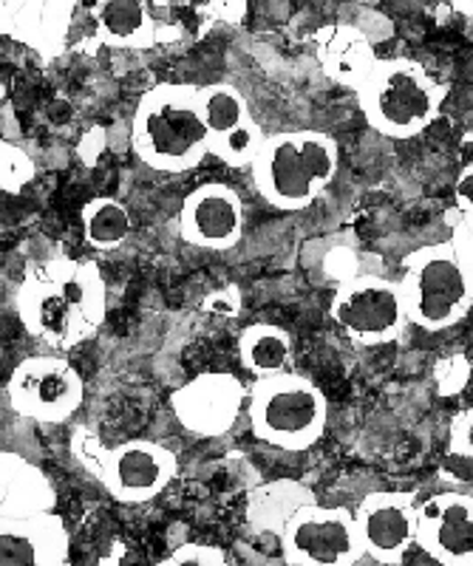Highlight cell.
<instances>
[{
	"label": "cell",
	"instance_id": "d6986e66",
	"mask_svg": "<svg viewBox=\"0 0 473 566\" xmlns=\"http://www.w3.org/2000/svg\"><path fill=\"white\" fill-rule=\"evenodd\" d=\"M315 43H318V63L326 77L351 91L360 88L371 65L380 60L369 34L351 23H335V27L320 29Z\"/></svg>",
	"mask_w": 473,
	"mask_h": 566
},
{
	"label": "cell",
	"instance_id": "30bf717a",
	"mask_svg": "<svg viewBox=\"0 0 473 566\" xmlns=\"http://www.w3.org/2000/svg\"><path fill=\"white\" fill-rule=\"evenodd\" d=\"M281 555L290 566H355L366 560V544L355 510L312 502L286 522L278 535Z\"/></svg>",
	"mask_w": 473,
	"mask_h": 566
},
{
	"label": "cell",
	"instance_id": "2e32d148",
	"mask_svg": "<svg viewBox=\"0 0 473 566\" xmlns=\"http://www.w3.org/2000/svg\"><path fill=\"white\" fill-rule=\"evenodd\" d=\"M74 12V0H3L0 32L29 45L43 63H54L69 45Z\"/></svg>",
	"mask_w": 473,
	"mask_h": 566
},
{
	"label": "cell",
	"instance_id": "8fae6325",
	"mask_svg": "<svg viewBox=\"0 0 473 566\" xmlns=\"http://www.w3.org/2000/svg\"><path fill=\"white\" fill-rule=\"evenodd\" d=\"M199 108L208 125L210 156L233 170H250L264 148L266 134L255 119L250 99L233 83L199 85Z\"/></svg>",
	"mask_w": 473,
	"mask_h": 566
},
{
	"label": "cell",
	"instance_id": "7a4b0ae2",
	"mask_svg": "<svg viewBox=\"0 0 473 566\" xmlns=\"http://www.w3.org/2000/svg\"><path fill=\"white\" fill-rule=\"evenodd\" d=\"M130 148L156 174H188L210 156L199 85L159 83L139 97L130 119Z\"/></svg>",
	"mask_w": 473,
	"mask_h": 566
},
{
	"label": "cell",
	"instance_id": "7c38bea8",
	"mask_svg": "<svg viewBox=\"0 0 473 566\" xmlns=\"http://www.w3.org/2000/svg\"><path fill=\"white\" fill-rule=\"evenodd\" d=\"M250 388L228 371H201L170 394V411L185 431L201 439L230 433L246 411Z\"/></svg>",
	"mask_w": 473,
	"mask_h": 566
},
{
	"label": "cell",
	"instance_id": "44dd1931",
	"mask_svg": "<svg viewBox=\"0 0 473 566\" xmlns=\"http://www.w3.org/2000/svg\"><path fill=\"white\" fill-rule=\"evenodd\" d=\"M315 502L306 484L295 482V479H278V482H266L250 493V504H246V524L255 533L281 535L286 522L298 513L304 504Z\"/></svg>",
	"mask_w": 473,
	"mask_h": 566
},
{
	"label": "cell",
	"instance_id": "ac0fdd59",
	"mask_svg": "<svg viewBox=\"0 0 473 566\" xmlns=\"http://www.w3.org/2000/svg\"><path fill=\"white\" fill-rule=\"evenodd\" d=\"M94 20V43L125 49V52H148L159 43H174L182 38V29H162L150 14L148 0H97L88 7Z\"/></svg>",
	"mask_w": 473,
	"mask_h": 566
},
{
	"label": "cell",
	"instance_id": "4316f807",
	"mask_svg": "<svg viewBox=\"0 0 473 566\" xmlns=\"http://www.w3.org/2000/svg\"><path fill=\"white\" fill-rule=\"evenodd\" d=\"M451 244H454L456 255L462 258V264L467 266V272L473 275V212H460L451 210Z\"/></svg>",
	"mask_w": 473,
	"mask_h": 566
},
{
	"label": "cell",
	"instance_id": "5bb4252c",
	"mask_svg": "<svg viewBox=\"0 0 473 566\" xmlns=\"http://www.w3.org/2000/svg\"><path fill=\"white\" fill-rule=\"evenodd\" d=\"M179 235L196 250L228 252L244 239V199L224 181L199 185L179 210Z\"/></svg>",
	"mask_w": 473,
	"mask_h": 566
},
{
	"label": "cell",
	"instance_id": "9c48e42d",
	"mask_svg": "<svg viewBox=\"0 0 473 566\" xmlns=\"http://www.w3.org/2000/svg\"><path fill=\"white\" fill-rule=\"evenodd\" d=\"M7 397L18 417L63 424L83 408L85 380L63 354H29L9 374Z\"/></svg>",
	"mask_w": 473,
	"mask_h": 566
},
{
	"label": "cell",
	"instance_id": "cb8c5ba5",
	"mask_svg": "<svg viewBox=\"0 0 473 566\" xmlns=\"http://www.w3.org/2000/svg\"><path fill=\"white\" fill-rule=\"evenodd\" d=\"M445 468H465L462 479H473V408L460 411L448 424Z\"/></svg>",
	"mask_w": 473,
	"mask_h": 566
},
{
	"label": "cell",
	"instance_id": "484cf974",
	"mask_svg": "<svg viewBox=\"0 0 473 566\" xmlns=\"http://www.w3.org/2000/svg\"><path fill=\"white\" fill-rule=\"evenodd\" d=\"M228 553L213 544H199V541H188L182 547H176L174 553L165 555L159 566H228Z\"/></svg>",
	"mask_w": 473,
	"mask_h": 566
},
{
	"label": "cell",
	"instance_id": "8992f818",
	"mask_svg": "<svg viewBox=\"0 0 473 566\" xmlns=\"http://www.w3.org/2000/svg\"><path fill=\"white\" fill-rule=\"evenodd\" d=\"M400 292L411 326L440 335L473 310V275L451 241L428 244L402 258Z\"/></svg>",
	"mask_w": 473,
	"mask_h": 566
},
{
	"label": "cell",
	"instance_id": "603a6c76",
	"mask_svg": "<svg viewBox=\"0 0 473 566\" xmlns=\"http://www.w3.org/2000/svg\"><path fill=\"white\" fill-rule=\"evenodd\" d=\"M80 221H83L85 244L99 252L119 250L134 230L130 210L125 207V201L114 199V196H97V199L85 201V207L80 210Z\"/></svg>",
	"mask_w": 473,
	"mask_h": 566
},
{
	"label": "cell",
	"instance_id": "ba28073f",
	"mask_svg": "<svg viewBox=\"0 0 473 566\" xmlns=\"http://www.w3.org/2000/svg\"><path fill=\"white\" fill-rule=\"evenodd\" d=\"M329 317L357 346H389L411 326L400 281L382 275H351L337 283Z\"/></svg>",
	"mask_w": 473,
	"mask_h": 566
},
{
	"label": "cell",
	"instance_id": "d4e9b609",
	"mask_svg": "<svg viewBox=\"0 0 473 566\" xmlns=\"http://www.w3.org/2000/svg\"><path fill=\"white\" fill-rule=\"evenodd\" d=\"M34 174H38V168H34L32 156L14 142L3 139V145H0V187H3V193H23V187L34 179Z\"/></svg>",
	"mask_w": 473,
	"mask_h": 566
},
{
	"label": "cell",
	"instance_id": "ffe728a7",
	"mask_svg": "<svg viewBox=\"0 0 473 566\" xmlns=\"http://www.w3.org/2000/svg\"><path fill=\"white\" fill-rule=\"evenodd\" d=\"M57 507V488L46 470L20 453H0V518Z\"/></svg>",
	"mask_w": 473,
	"mask_h": 566
},
{
	"label": "cell",
	"instance_id": "7402d4cb",
	"mask_svg": "<svg viewBox=\"0 0 473 566\" xmlns=\"http://www.w3.org/2000/svg\"><path fill=\"white\" fill-rule=\"evenodd\" d=\"M239 360L255 380L286 371L292 360V335L278 323H250L239 335Z\"/></svg>",
	"mask_w": 473,
	"mask_h": 566
},
{
	"label": "cell",
	"instance_id": "9a60e30c",
	"mask_svg": "<svg viewBox=\"0 0 473 566\" xmlns=\"http://www.w3.org/2000/svg\"><path fill=\"white\" fill-rule=\"evenodd\" d=\"M417 547L442 566H473V495L442 490L420 502Z\"/></svg>",
	"mask_w": 473,
	"mask_h": 566
},
{
	"label": "cell",
	"instance_id": "f546056e",
	"mask_svg": "<svg viewBox=\"0 0 473 566\" xmlns=\"http://www.w3.org/2000/svg\"><path fill=\"white\" fill-rule=\"evenodd\" d=\"M456 159H460V165H471V161H473V130H465V134L460 136Z\"/></svg>",
	"mask_w": 473,
	"mask_h": 566
},
{
	"label": "cell",
	"instance_id": "4dcf8cb0",
	"mask_svg": "<svg viewBox=\"0 0 473 566\" xmlns=\"http://www.w3.org/2000/svg\"><path fill=\"white\" fill-rule=\"evenodd\" d=\"M451 9H454L456 14H465V18H473V0H454V3H451Z\"/></svg>",
	"mask_w": 473,
	"mask_h": 566
},
{
	"label": "cell",
	"instance_id": "83f0119b",
	"mask_svg": "<svg viewBox=\"0 0 473 566\" xmlns=\"http://www.w3.org/2000/svg\"><path fill=\"white\" fill-rule=\"evenodd\" d=\"M467 374H471V366H467V360L462 357V354H456V357H448V360H442L440 366H437V374H434L437 391L445 394V397H451V394H460L467 382Z\"/></svg>",
	"mask_w": 473,
	"mask_h": 566
},
{
	"label": "cell",
	"instance_id": "f1b7e54d",
	"mask_svg": "<svg viewBox=\"0 0 473 566\" xmlns=\"http://www.w3.org/2000/svg\"><path fill=\"white\" fill-rule=\"evenodd\" d=\"M454 201L460 212H473V161L471 165H460V170H456Z\"/></svg>",
	"mask_w": 473,
	"mask_h": 566
},
{
	"label": "cell",
	"instance_id": "6da1fadb",
	"mask_svg": "<svg viewBox=\"0 0 473 566\" xmlns=\"http://www.w3.org/2000/svg\"><path fill=\"white\" fill-rule=\"evenodd\" d=\"M14 310L27 335L54 354L92 340L108 321V283L97 261L57 252L34 266L14 292Z\"/></svg>",
	"mask_w": 473,
	"mask_h": 566
},
{
	"label": "cell",
	"instance_id": "e0dca14e",
	"mask_svg": "<svg viewBox=\"0 0 473 566\" xmlns=\"http://www.w3.org/2000/svg\"><path fill=\"white\" fill-rule=\"evenodd\" d=\"M72 558V533L54 510L0 518V564L65 566Z\"/></svg>",
	"mask_w": 473,
	"mask_h": 566
},
{
	"label": "cell",
	"instance_id": "4fadbf2b",
	"mask_svg": "<svg viewBox=\"0 0 473 566\" xmlns=\"http://www.w3.org/2000/svg\"><path fill=\"white\" fill-rule=\"evenodd\" d=\"M417 513L420 499L411 490H371L355 507L357 527L364 535L366 558L382 566H400L417 547Z\"/></svg>",
	"mask_w": 473,
	"mask_h": 566
},
{
	"label": "cell",
	"instance_id": "5b68a950",
	"mask_svg": "<svg viewBox=\"0 0 473 566\" xmlns=\"http://www.w3.org/2000/svg\"><path fill=\"white\" fill-rule=\"evenodd\" d=\"M246 419L259 442L286 453H304L329 428V399L309 377L281 371L259 377L246 397Z\"/></svg>",
	"mask_w": 473,
	"mask_h": 566
},
{
	"label": "cell",
	"instance_id": "277c9868",
	"mask_svg": "<svg viewBox=\"0 0 473 566\" xmlns=\"http://www.w3.org/2000/svg\"><path fill=\"white\" fill-rule=\"evenodd\" d=\"M448 94V83L414 57H380L355 91L366 125L397 142L425 134L440 119Z\"/></svg>",
	"mask_w": 473,
	"mask_h": 566
},
{
	"label": "cell",
	"instance_id": "52a82bcc",
	"mask_svg": "<svg viewBox=\"0 0 473 566\" xmlns=\"http://www.w3.org/2000/svg\"><path fill=\"white\" fill-rule=\"evenodd\" d=\"M72 453L92 470L105 493L123 504H148L179 476V457L154 439H125L103 444V439L80 428L72 439Z\"/></svg>",
	"mask_w": 473,
	"mask_h": 566
},
{
	"label": "cell",
	"instance_id": "3957f363",
	"mask_svg": "<svg viewBox=\"0 0 473 566\" xmlns=\"http://www.w3.org/2000/svg\"><path fill=\"white\" fill-rule=\"evenodd\" d=\"M340 168V148L326 130L301 128L266 136L255 156L250 179L266 205L298 212L312 207L329 190Z\"/></svg>",
	"mask_w": 473,
	"mask_h": 566
}]
</instances>
